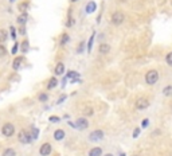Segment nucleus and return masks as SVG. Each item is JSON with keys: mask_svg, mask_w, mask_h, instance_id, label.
I'll list each match as a JSON object with an SVG mask.
<instances>
[{"mask_svg": "<svg viewBox=\"0 0 172 156\" xmlns=\"http://www.w3.org/2000/svg\"><path fill=\"white\" fill-rule=\"evenodd\" d=\"M159 78H160L159 71L155 70V69L147 71V74H145V82H147L148 85H155V83L159 81Z\"/></svg>", "mask_w": 172, "mask_h": 156, "instance_id": "obj_1", "label": "nucleus"}, {"mask_svg": "<svg viewBox=\"0 0 172 156\" xmlns=\"http://www.w3.org/2000/svg\"><path fill=\"white\" fill-rule=\"evenodd\" d=\"M124 19H125V15L121 12V11H116L113 15H112V23L114 26H120L124 23Z\"/></svg>", "mask_w": 172, "mask_h": 156, "instance_id": "obj_2", "label": "nucleus"}, {"mask_svg": "<svg viewBox=\"0 0 172 156\" xmlns=\"http://www.w3.org/2000/svg\"><path fill=\"white\" fill-rule=\"evenodd\" d=\"M18 137H19V141L22 144H30L32 141V139H31V135H30V132H27V131H20L19 132V135H18Z\"/></svg>", "mask_w": 172, "mask_h": 156, "instance_id": "obj_3", "label": "nucleus"}, {"mask_svg": "<svg viewBox=\"0 0 172 156\" xmlns=\"http://www.w3.org/2000/svg\"><path fill=\"white\" fill-rule=\"evenodd\" d=\"M1 132H3V135L6 137H11L14 133H15V127H14L11 123H7V124L3 125V128H1Z\"/></svg>", "mask_w": 172, "mask_h": 156, "instance_id": "obj_4", "label": "nucleus"}, {"mask_svg": "<svg viewBox=\"0 0 172 156\" xmlns=\"http://www.w3.org/2000/svg\"><path fill=\"white\" fill-rule=\"evenodd\" d=\"M87 127H89V121H87V118H85V117L78 118V120L75 121V124H74V128L80 129V131H85Z\"/></svg>", "mask_w": 172, "mask_h": 156, "instance_id": "obj_5", "label": "nucleus"}, {"mask_svg": "<svg viewBox=\"0 0 172 156\" xmlns=\"http://www.w3.org/2000/svg\"><path fill=\"white\" fill-rule=\"evenodd\" d=\"M134 106H136L137 110H144V109H147L148 106H149V100H147V98H144V97H141V98H139V100L136 101Z\"/></svg>", "mask_w": 172, "mask_h": 156, "instance_id": "obj_6", "label": "nucleus"}, {"mask_svg": "<svg viewBox=\"0 0 172 156\" xmlns=\"http://www.w3.org/2000/svg\"><path fill=\"white\" fill-rule=\"evenodd\" d=\"M89 139L92 141H100L104 139V131H101V129H96V131H93L92 133H90Z\"/></svg>", "mask_w": 172, "mask_h": 156, "instance_id": "obj_7", "label": "nucleus"}, {"mask_svg": "<svg viewBox=\"0 0 172 156\" xmlns=\"http://www.w3.org/2000/svg\"><path fill=\"white\" fill-rule=\"evenodd\" d=\"M39 153H41L42 156H48L51 153V144L50 143L42 144L41 150H39Z\"/></svg>", "mask_w": 172, "mask_h": 156, "instance_id": "obj_8", "label": "nucleus"}, {"mask_svg": "<svg viewBox=\"0 0 172 156\" xmlns=\"http://www.w3.org/2000/svg\"><path fill=\"white\" fill-rule=\"evenodd\" d=\"M96 10H97V3H94V1H89V3L86 4V8H85L86 14H93Z\"/></svg>", "mask_w": 172, "mask_h": 156, "instance_id": "obj_9", "label": "nucleus"}, {"mask_svg": "<svg viewBox=\"0 0 172 156\" xmlns=\"http://www.w3.org/2000/svg\"><path fill=\"white\" fill-rule=\"evenodd\" d=\"M54 139L57 141H61L65 139V131L63 129H57V131L54 132Z\"/></svg>", "mask_w": 172, "mask_h": 156, "instance_id": "obj_10", "label": "nucleus"}, {"mask_svg": "<svg viewBox=\"0 0 172 156\" xmlns=\"http://www.w3.org/2000/svg\"><path fill=\"white\" fill-rule=\"evenodd\" d=\"M54 71H55V74H57V76H62V74L65 73V65L62 63V62L57 63V66H55Z\"/></svg>", "mask_w": 172, "mask_h": 156, "instance_id": "obj_11", "label": "nucleus"}, {"mask_svg": "<svg viewBox=\"0 0 172 156\" xmlns=\"http://www.w3.org/2000/svg\"><path fill=\"white\" fill-rule=\"evenodd\" d=\"M27 19H28V15H27V12H22V15H19L18 16V23L19 24H22V26H24L26 23H27Z\"/></svg>", "mask_w": 172, "mask_h": 156, "instance_id": "obj_12", "label": "nucleus"}, {"mask_svg": "<svg viewBox=\"0 0 172 156\" xmlns=\"http://www.w3.org/2000/svg\"><path fill=\"white\" fill-rule=\"evenodd\" d=\"M98 51L101 54H108L109 51H110V46H109L108 43H101L98 47Z\"/></svg>", "mask_w": 172, "mask_h": 156, "instance_id": "obj_13", "label": "nucleus"}, {"mask_svg": "<svg viewBox=\"0 0 172 156\" xmlns=\"http://www.w3.org/2000/svg\"><path fill=\"white\" fill-rule=\"evenodd\" d=\"M101 153H102V150L100 147H94V148H92L89 151V156H101Z\"/></svg>", "mask_w": 172, "mask_h": 156, "instance_id": "obj_14", "label": "nucleus"}, {"mask_svg": "<svg viewBox=\"0 0 172 156\" xmlns=\"http://www.w3.org/2000/svg\"><path fill=\"white\" fill-rule=\"evenodd\" d=\"M23 62V57H16L15 59H14V63H12V67L15 69V70H18L20 67V65H22Z\"/></svg>", "mask_w": 172, "mask_h": 156, "instance_id": "obj_15", "label": "nucleus"}, {"mask_svg": "<svg viewBox=\"0 0 172 156\" xmlns=\"http://www.w3.org/2000/svg\"><path fill=\"white\" fill-rule=\"evenodd\" d=\"M58 85V78H50V81H48V83H47V89L48 90H51V89H54L55 86Z\"/></svg>", "mask_w": 172, "mask_h": 156, "instance_id": "obj_16", "label": "nucleus"}, {"mask_svg": "<svg viewBox=\"0 0 172 156\" xmlns=\"http://www.w3.org/2000/svg\"><path fill=\"white\" fill-rule=\"evenodd\" d=\"M28 7H30V4H28V1H22V3L18 6V8H19V11L20 12H27V10H28Z\"/></svg>", "mask_w": 172, "mask_h": 156, "instance_id": "obj_17", "label": "nucleus"}, {"mask_svg": "<svg viewBox=\"0 0 172 156\" xmlns=\"http://www.w3.org/2000/svg\"><path fill=\"white\" fill-rule=\"evenodd\" d=\"M94 38H96V31H93V34H92V36H90V39H89V42H87V51H92V48H93V42H94Z\"/></svg>", "mask_w": 172, "mask_h": 156, "instance_id": "obj_18", "label": "nucleus"}, {"mask_svg": "<svg viewBox=\"0 0 172 156\" xmlns=\"http://www.w3.org/2000/svg\"><path fill=\"white\" fill-rule=\"evenodd\" d=\"M30 135H31V139H32V140H36V139H38V136H39V129H36V128H32V132Z\"/></svg>", "mask_w": 172, "mask_h": 156, "instance_id": "obj_19", "label": "nucleus"}, {"mask_svg": "<svg viewBox=\"0 0 172 156\" xmlns=\"http://www.w3.org/2000/svg\"><path fill=\"white\" fill-rule=\"evenodd\" d=\"M163 93H164V96H171L172 94V85H168L164 88V90H163Z\"/></svg>", "mask_w": 172, "mask_h": 156, "instance_id": "obj_20", "label": "nucleus"}, {"mask_svg": "<svg viewBox=\"0 0 172 156\" xmlns=\"http://www.w3.org/2000/svg\"><path fill=\"white\" fill-rule=\"evenodd\" d=\"M69 41H70V36L67 35V34H63V35H62V39H61V46H65Z\"/></svg>", "mask_w": 172, "mask_h": 156, "instance_id": "obj_21", "label": "nucleus"}, {"mask_svg": "<svg viewBox=\"0 0 172 156\" xmlns=\"http://www.w3.org/2000/svg\"><path fill=\"white\" fill-rule=\"evenodd\" d=\"M3 156H15V151H14L12 148H7L3 152Z\"/></svg>", "mask_w": 172, "mask_h": 156, "instance_id": "obj_22", "label": "nucleus"}, {"mask_svg": "<svg viewBox=\"0 0 172 156\" xmlns=\"http://www.w3.org/2000/svg\"><path fill=\"white\" fill-rule=\"evenodd\" d=\"M7 41V32L4 30H0V43Z\"/></svg>", "mask_w": 172, "mask_h": 156, "instance_id": "obj_23", "label": "nucleus"}, {"mask_svg": "<svg viewBox=\"0 0 172 156\" xmlns=\"http://www.w3.org/2000/svg\"><path fill=\"white\" fill-rule=\"evenodd\" d=\"M73 24H75V19H74L71 15H69V20H67L66 26L67 27H73Z\"/></svg>", "mask_w": 172, "mask_h": 156, "instance_id": "obj_24", "label": "nucleus"}, {"mask_svg": "<svg viewBox=\"0 0 172 156\" xmlns=\"http://www.w3.org/2000/svg\"><path fill=\"white\" fill-rule=\"evenodd\" d=\"M78 77H80V74L77 73V71H69L66 78H78Z\"/></svg>", "mask_w": 172, "mask_h": 156, "instance_id": "obj_25", "label": "nucleus"}, {"mask_svg": "<svg viewBox=\"0 0 172 156\" xmlns=\"http://www.w3.org/2000/svg\"><path fill=\"white\" fill-rule=\"evenodd\" d=\"M48 100V96L46 94V93H42V94H39V101L41 102H46Z\"/></svg>", "mask_w": 172, "mask_h": 156, "instance_id": "obj_26", "label": "nucleus"}, {"mask_svg": "<svg viewBox=\"0 0 172 156\" xmlns=\"http://www.w3.org/2000/svg\"><path fill=\"white\" fill-rule=\"evenodd\" d=\"M27 50H28V41H24L22 43V51L23 53H27Z\"/></svg>", "mask_w": 172, "mask_h": 156, "instance_id": "obj_27", "label": "nucleus"}, {"mask_svg": "<svg viewBox=\"0 0 172 156\" xmlns=\"http://www.w3.org/2000/svg\"><path fill=\"white\" fill-rule=\"evenodd\" d=\"M166 61H167V63H168L169 66H172V51H171V53H168V54H167V57H166Z\"/></svg>", "mask_w": 172, "mask_h": 156, "instance_id": "obj_28", "label": "nucleus"}, {"mask_svg": "<svg viewBox=\"0 0 172 156\" xmlns=\"http://www.w3.org/2000/svg\"><path fill=\"white\" fill-rule=\"evenodd\" d=\"M18 50H19V43H18V42H16L15 45H14V47H12V50H11V53H12L14 55L16 54V53H18Z\"/></svg>", "mask_w": 172, "mask_h": 156, "instance_id": "obj_29", "label": "nucleus"}, {"mask_svg": "<svg viewBox=\"0 0 172 156\" xmlns=\"http://www.w3.org/2000/svg\"><path fill=\"white\" fill-rule=\"evenodd\" d=\"M6 54H7L6 46H1V45H0V57H4Z\"/></svg>", "mask_w": 172, "mask_h": 156, "instance_id": "obj_30", "label": "nucleus"}, {"mask_svg": "<svg viewBox=\"0 0 172 156\" xmlns=\"http://www.w3.org/2000/svg\"><path fill=\"white\" fill-rule=\"evenodd\" d=\"M48 120H50L51 123H59V121H61V118L57 117V116H51V117L48 118Z\"/></svg>", "mask_w": 172, "mask_h": 156, "instance_id": "obj_31", "label": "nucleus"}, {"mask_svg": "<svg viewBox=\"0 0 172 156\" xmlns=\"http://www.w3.org/2000/svg\"><path fill=\"white\" fill-rule=\"evenodd\" d=\"M140 132H141L140 128H136V129H134V131H133V137H134V139H137V137H139Z\"/></svg>", "mask_w": 172, "mask_h": 156, "instance_id": "obj_32", "label": "nucleus"}, {"mask_svg": "<svg viewBox=\"0 0 172 156\" xmlns=\"http://www.w3.org/2000/svg\"><path fill=\"white\" fill-rule=\"evenodd\" d=\"M11 36H12V39H16V31H15V27H11Z\"/></svg>", "mask_w": 172, "mask_h": 156, "instance_id": "obj_33", "label": "nucleus"}, {"mask_svg": "<svg viewBox=\"0 0 172 156\" xmlns=\"http://www.w3.org/2000/svg\"><path fill=\"white\" fill-rule=\"evenodd\" d=\"M148 124H149V120H148V118H144V120H143V124H141V125H143V128H147Z\"/></svg>", "mask_w": 172, "mask_h": 156, "instance_id": "obj_34", "label": "nucleus"}, {"mask_svg": "<svg viewBox=\"0 0 172 156\" xmlns=\"http://www.w3.org/2000/svg\"><path fill=\"white\" fill-rule=\"evenodd\" d=\"M83 46H85V43H83V42H81V43H80V47H78V50H77V53H82Z\"/></svg>", "mask_w": 172, "mask_h": 156, "instance_id": "obj_35", "label": "nucleus"}, {"mask_svg": "<svg viewBox=\"0 0 172 156\" xmlns=\"http://www.w3.org/2000/svg\"><path fill=\"white\" fill-rule=\"evenodd\" d=\"M85 115H93V109L92 108L85 109Z\"/></svg>", "mask_w": 172, "mask_h": 156, "instance_id": "obj_36", "label": "nucleus"}, {"mask_svg": "<svg viewBox=\"0 0 172 156\" xmlns=\"http://www.w3.org/2000/svg\"><path fill=\"white\" fill-rule=\"evenodd\" d=\"M65 100H66V96H61V98L58 100V102H57V104H62V102H63Z\"/></svg>", "mask_w": 172, "mask_h": 156, "instance_id": "obj_37", "label": "nucleus"}, {"mask_svg": "<svg viewBox=\"0 0 172 156\" xmlns=\"http://www.w3.org/2000/svg\"><path fill=\"white\" fill-rule=\"evenodd\" d=\"M71 3H75V1H78V0H70Z\"/></svg>", "mask_w": 172, "mask_h": 156, "instance_id": "obj_38", "label": "nucleus"}, {"mask_svg": "<svg viewBox=\"0 0 172 156\" xmlns=\"http://www.w3.org/2000/svg\"><path fill=\"white\" fill-rule=\"evenodd\" d=\"M105 156H113V155H112V153H108V155H105Z\"/></svg>", "mask_w": 172, "mask_h": 156, "instance_id": "obj_39", "label": "nucleus"}, {"mask_svg": "<svg viewBox=\"0 0 172 156\" xmlns=\"http://www.w3.org/2000/svg\"><path fill=\"white\" fill-rule=\"evenodd\" d=\"M120 156H125V153H120Z\"/></svg>", "mask_w": 172, "mask_h": 156, "instance_id": "obj_40", "label": "nucleus"}, {"mask_svg": "<svg viewBox=\"0 0 172 156\" xmlns=\"http://www.w3.org/2000/svg\"><path fill=\"white\" fill-rule=\"evenodd\" d=\"M10 1H11V3H12V1H15V0H10Z\"/></svg>", "mask_w": 172, "mask_h": 156, "instance_id": "obj_41", "label": "nucleus"}, {"mask_svg": "<svg viewBox=\"0 0 172 156\" xmlns=\"http://www.w3.org/2000/svg\"><path fill=\"white\" fill-rule=\"evenodd\" d=\"M132 156H139V155H132Z\"/></svg>", "mask_w": 172, "mask_h": 156, "instance_id": "obj_42", "label": "nucleus"}]
</instances>
